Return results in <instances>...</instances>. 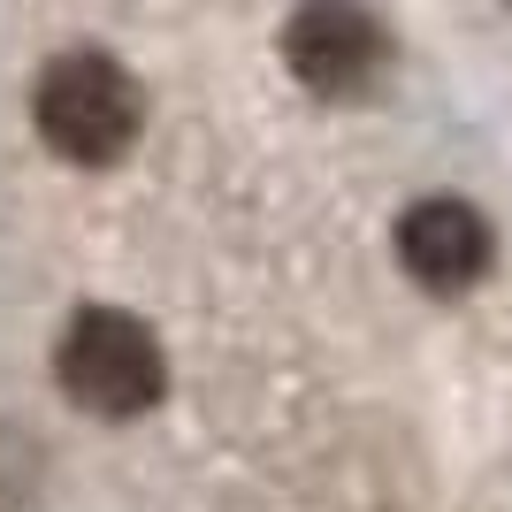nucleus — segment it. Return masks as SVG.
<instances>
[{
    "label": "nucleus",
    "mask_w": 512,
    "mask_h": 512,
    "mask_svg": "<svg viewBox=\"0 0 512 512\" xmlns=\"http://www.w3.org/2000/svg\"><path fill=\"white\" fill-rule=\"evenodd\" d=\"M31 123H39V146L54 161L115 169L138 146V130H146V85L115 54H100V46H69L31 85Z\"/></svg>",
    "instance_id": "nucleus-1"
},
{
    "label": "nucleus",
    "mask_w": 512,
    "mask_h": 512,
    "mask_svg": "<svg viewBox=\"0 0 512 512\" xmlns=\"http://www.w3.org/2000/svg\"><path fill=\"white\" fill-rule=\"evenodd\" d=\"M54 383L100 421H138L169 398V352L130 306H85L54 344Z\"/></svg>",
    "instance_id": "nucleus-2"
},
{
    "label": "nucleus",
    "mask_w": 512,
    "mask_h": 512,
    "mask_svg": "<svg viewBox=\"0 0 512 512\" xmlns=\"http://www.w3.org/2000/svg\"><path fill=\"white\" fill-rule=\"evenodd\" d=\"M283 69L314 100H367L390 69V31L360 0H299L283 23Z\"/></svg>",
    "instance_id": "nucleus-3"
},
{
    "label": "nucleus",
    "mask_w": 512,
    "mask_h": 512,
    "mask_svg": "<svg viewBox=\"0 0 512 512\" xmlns=\"http://www.w3.org/2000/svg\"><path fill=\"white\" fill-rule=\"evenodd\" d=\"M490 260H497V230L474 199L436 192V199H413L398 214V268L421 283L428 299H467L474 283L490 276Z\"/></svg>",
    "instance_id": "nucleus-4"
}]
</instances>
